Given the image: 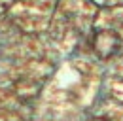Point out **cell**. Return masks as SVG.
<instances>
[{"label": "cell", "instance_id": "cell-1", "mask_svg": "<svg viewBox=\"0 0 123 121\" xmlns=\"http://www.w3.org/2000/svg\"><path fill=\"white\" fill-rule=\"evenodd\" d=\"M95 49L100 57H110L117 49V36L112 32H98L95 38Z\"/></svg>", "mask_w": 123, "mask_h": 121}]
</instances>
